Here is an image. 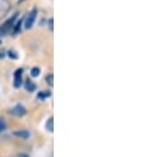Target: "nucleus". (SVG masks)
<instances>
[{"label":"nucleus","instance_id":"1","mask_svg":"<svg viewBox=\"0 0 158 157\" xmlns=\"http://www.w3.org/2000/svg\"><path fill=\"white\" fill-rule=\"evenodd\" d=\"M17 16H18V14L16 13L14 16L11 17L10 19H7L3 24L0 25V36H4V35H6L7 33L11 31L12 27H14V22L17 19Z\"/></svg>","mask_w":158,"mask_h":157},{"label":"nucleus","instance_id":"2","mask_svg":"<svg viewBox=\"0 0 158 157\" xmlns=\"http://www.w3.org/2000/svg\"><path fill=\"white\" fill-rule=\"evenodd\" d=\"M25 113H27V110H25V108L21 105H15V107L10 111V114L13 116H16V117H22V116L25 115Z\"/></svg>","mask_w":158,"mask_h":157},{"label":"nucleus","instance_id":"3","mask_svg":"<svg viewBox=\"0 0 158 157\" xmlns=\"http://www.w3.org/2000/svg\"><path fill=\"white\" fill-rule=\"evenodd\" d=\"M36 17H37V10L34 9L29 15H27V20H25V24H24L25 29H31V27H33Z\"/></svg>","mask_w":158,"mask_h":157},{"label":"nucleus","instance_id":"4","mask_svg":"<svg viewBox=\"0 0 158 157\" xmlns=\"http://www.w3.org/2000/svg\"><path fill=\"white\" fill-rule=\"evenodd\" d=\"M11 4L7 0H0V19L3 18L10 11Z\"/></svg>","mask_w":158,"mask_h":157},{"label":"nucleus","instance_id":"5","mask_svg":"<svg viewBox=\"0 0 158 157\" xmlns=\"http://www.w3.org/2000/svg\"><path fill=\"white\" fill-rule=\"evenodd\" d=\"M22 83V70L18 69L14 74V87L19 88Z\"/></svg>","mask_w":158,"mask_h":157},{"label":"nucleus","instance_id":"6","mask_svg":"<svg viewBox=\"0 0 158 157\" xmlns=\"http://www.w3.org/2000/svg\"><path fill=\"white\" fill-rule=\"evenodd\" d=\"M15 136L16 137H18V138H21V139H27L31 136V134L29 131H27V130H20V131H15L14 133Z\"/></svg>","mask_w":158,"mask_h":157},{"label":"nucleus","instance_id":"7","mask_svg":"<svg viewBox=\"0 0 158 157\" xmlns=\"http://www.w3.org/2000/svg\"><path fill=\"white\" fill-rule=\"evenodd\" d=\"M45 129H47V131H49L50 133L54 132V119H53V117H51L50 119L47 121V123H45Z\"/></svg>","mask_w":158,"mask_h":157},{"label":"nucleus","instance_id":"8","mask_svg":"<svg viewBox=\"0 0 158 157\" xmlns=\"http://www.w3.org/2000/svg\"><path fill=\"white\" fill-rule=\"evenodd\" d=\"M35 89H36V87H35V85L33 83L32 81H30V80H27V82H25V90L27 91V92H34Z\"/></svg>","mask_w":158,"mask_h":157},{"label":"nucleus","instance_id":"9","mask_svg":"<svg viewBox=\"0 0 158 157\" xmlns=\"http://www.w3.org/2000/svg\"><path fill=\"white\" fill-rule=\"evenodd\" d=\"M50 96H51L50 91H43V92L38 93V98H40V99H45V98H49Z\"/></svg>","mask_w":158,"mask_h":157},{"label":"nucleus","instance_id":"10","mask_svg":"<svg viewBox=\"0 0 158 157\" xmlns=\"http://www.w3.org/2000/svg\"><path fill=\"white\" fill-rule=\"evenodd\" d=\"M45 81L48 82V85L52 87V85H54V76H53V74L48 75L47 77H45Z\"/></svg>","mask_w":158,"mask_h":157},{"label":"nucleus","instance_id":"11","mask_svg":"<svg viewBox=\"0 0 158 157\" xmlns=\"http://www.w3.org/2000/svg\"><path fill=\"white\" fill-rule=\"evenodd\" d=\"M39 74H40V70L38 69V68H33V69L31 70V75H32L33 77H37Z\"/></svg>","mask_w":158,"mask_h":157},{"label":"nucleus","instance_id":"12","mask_svg":"<svg viewBox=\"0 0 158 157\" xmlns=\"http://www.w3.org/2000/svg\"><path fill=\"white\" fill-rule=\"evenodd\" d=\"M6 121H4V119L2 117H0V132L3 130H6Z\"/></svg>","mask_w":158,"mask_h":157},{"label":"nucleus","instance_id":"13","mask_svg":"<svg viewBox=\"0 0 158 157\" xmlns=\"http://www.w3.org/2000/svg\"><path fill=\"white\" fill-rule=\"evenodd\" d=\"M10 57H11V58H17V55L16 54H15V53L14 52H12V51H11V52H10Z\"/></svg>","mask_w":158,"mask_h":157},{"label":"nucleus","instance_id":"14","mask_svg":"<svg viewBox=\"0 0 158 157\" xmlns=\"http://www.w3.org/2000/svg\"><path fill=\"white\" fill-rule=\"evenodd\" d=\"M16 157H30V156L27 155V154H19V155H17Z\"/></svg>","mask_w":158,"mask_h":157},{"label":"nucleus","instance_id":"15","mask_svg":"<svg viewBox=\"0 0 158 157\" xmlns=\"http://www.w3.org/2000/svg\"><path fill=\"white\" fill-rule=\"evenodd\" d=\"M50 29L53 30V19H50Z\"/></svg>","mask_w":158,"mask_h":157},{"label":"nucleus","instance_id":"16","mask_svg":"<svg viewBox=\"0 0 158 157\" xmlns=\"http://www.w3.org/2000/svg\"><path fill=\"white\" fill-rule=\"evenodd\" d=\"M22 1H23V0H18V2H19V3H20V2H22Z\"/></svg>","mask_w":158,"mask_h":157},{"label":"nucleus","instance_id":"17","mask_svg":"<svg viewBox=\"0 0 158 157\" xmlns=\"http://www.w3.org/2000/svg\"><path fill=\"white\" fill-rule=\"evenodd\" d=\"M0 44H1V40H0Z\"/></svg>","mask_w":158,"mask_h":157}]
</instances>
